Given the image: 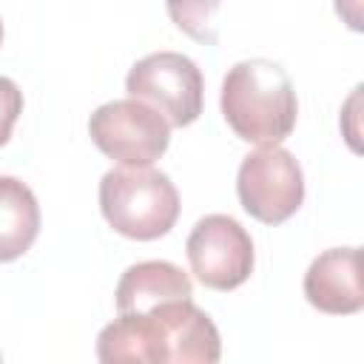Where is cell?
Masks as SVG:
<instances>
[{
  "label": "cell",
  "instance_id": "cell-8",
  "mask_svg": "<svg viewBox=\"0 0 364 364\" xmlns=\"http://www.w3.org/2000/svg\"><path fill=\"white\" fill-rule=\"evenodd\" d=\"M307 301L330 316H353L364 307L361 287V250L330 247L318 253L304 273Z\"/></svg>",
  "mask_w": 364,
  "mask_h": 364
},
{
  "label": "cell",
  "instance_id": "cell-2",
  "mask_svg": "<svg viewBox=\"0 0 364 364\" xmlns=\"http://www.w3.org/2000/svg\"><path fill=\"white\" fill-rule=\"evenodd\" d=\"M219 108L230 131L250 145L284 142L299 117V100L287 71L264 57L239 60L228 68Z\"/></svg>",
  "mask_w": 364,
  "mask_h": 364
},
{
  "label": "cell",
  "instance_id": "cell-14",
  "mask_svg": "<svg viewBox=\"0 0 364 364\" xmlns=\"http://www.w3.org/2000/svg\"><path fill=\"white\" fill-rule=\"evenodd\" d=\"M0 43H3V23H0Z\"/></svg>",
  "mask_w": 364,
  "mask_h": 364
},
{
  "label": "cell",
  "instance_id": "cell-5",
  "mask_svg": "<svg viewBox=\"0 0 364 364\" xmlns=\"http://www.w3.org/2000/svg\"><path fill=\"white\" fill-rule=\"evenodd\" d=\"M125 91L128 97L154 105L171 128L196 122L205 102L202 71L179 51H154L136 60L125 77Z\"/></svg>",
  "mask_w": 364,
  "mask_h": 364
},
{
  "label": "cell",
  "instance_id": "cell-15",
  "mask_svg": "<svg viewBox=\"0 0 364 364\" xmlns=\"http://www.w3.org/2000/svg\"><path fill=\"white\" fill-rule=\"evenodd\" d=\"M0 358H3V355H0Z\"/></svg>",
  "mask_w": 364,
  "mask_h": 364
},
{
  "label": "cell",
  "instance_id": "cell-6",
  "mask_svg": "<svg viewBox=\"0 0 364 364\" xmlns=\"http://www.w3.org/2000/svg\"><path fill=\"white\" fill-rule=\"evenodd\" d=\"M236 193L245 213L262 225H282L304 202L301 165L282 145H259L239 165Z\"/></svg>",
  "mask_w": 364,
  "mask_h": 364
},
{
  "label": "cell",
  "instance_id": "cell-10",
  "mask_svg": "<svg viewBox=\"0 0 364 364\" xmlns=\"http://www.w3.org/2000/svg\"><path fill=\"white\" fill-rule=\"evenodd\" d=\"M40 233V205L17 176H0V262H14L31 250Z\"/></svg>",
  "mask_w": 364,
  "mask_h": 364
},
{
  "label": "cell",
  "instance_id": "cell-13",
  "mask_svg": "<svg viewBox=\"0 0 364 364\" xmlns=\"http://www.w3.org/2000/svg\"><path fill=\"white\" fill-rule=\"evenodd\" d=\"M336 11L353 31H361V0H336Z\"/></svg>",
  "mask_w": 364,
  "mask_h": 364
},
{
  "label": "cell",
  "instance_id": "cell-1",
  "mask_svg": "<svg viewBox=\"0 0 364 364\" xmlns=\"http://www.w3.org/2000/svg\"><path fill=\"white\" fill-rule=\"evenodd\" d=\"M219 355V330L191 299L119 313L97 336V358L105 364H213Z\"/></svg>",
  "mask_w": 364,
  "mask_h": 364
},
{
  "label": "cell",
  "instance_id": "cell-7",
  "mask_svg": "<svg viewBox=\"0 0 364 364\" xmlns=\"http://www.w3.org/2000/svg\"><path fill=\"white\" fill-rule=\"evenodd\" d=\"M188 264L193 276L210 290H236L253 273V239L250 233L228 213L202 216L188 242Z\"/></svg>",
  "mask_w": 364,
  "mask_h": 364
},
{
  "label": "cell",
  "instance_id": "cell-9",
  "mask_svg": "<svg viewBox=\"0 0 364 364\" xmlns=\"http://www.w3.org/2000/svg\"><path fill=\"white\" fill-rule=\"evenodd\" d=\"M191 296H193V284L182 267L162 259H151L131 264L119 276L114 301H117V313H145L156 304L191 299Z\"/></svg>",
  "mask_w": 364,
  "mask_h": 364
},
{
  "label": "cell",
  "instance_id": "cell-12",
  "mask_svg": "<svg viewBox=\"0 0 364 364\" xmlns=\"http://www.w3.org/2000/svg\"><path fill=\"white\" fill-rule=\"evenodd\" d=\"M20 114H23V91L17 88L14 80L0 77V148L11 139Z\"/></svg>",
  "mask_w": 364,
  "mask_h": 364
},
{
  "label": "cell",
  "instance_id": "cell-3",
  "mask_svg": "<svg viewBox=\"0 0 364 364\" xmlns=\"http://www.w3.org/2000/svg\"><path fill=\"white\" fill-rule=\"evenodd\" d=\"M100 210L125 239L154 242L179 219V193L156 168H111L100 179Z\"/></svg>",
  "mask_w": 364,
  "mask_h": 364
},
{
  "label": "cell",
  "instance_id": "cell-11",
  "mask_svg": "<svg viewBox=\"0 0 364 364\" xmlns=\"http://www.w3.org/2000/svg\"><path fill=\"white\" fill-rule=\"evenodd\" d=\"M171 23L199 43H216V11L222 0H165Z\"/></svg>",
  "mask_w": 364,
  "mask_h": 364
},
{
  "label": "cell",
  "instance_id": "cell-4",
  "mask_svg": "<svg viewBox=\"0 0 364 364\" xmlns=\"http://www.w3.org/2000/svg\"><path fill=\"white\" fill-rule=\"evenodd\" d=\"M94 145L125 168L154 165L171 142L168 119L142 100H111L88 117Z\"/></svg>",
  "mask_w": 364,
  "mask_h": 364
}]
</instances>
